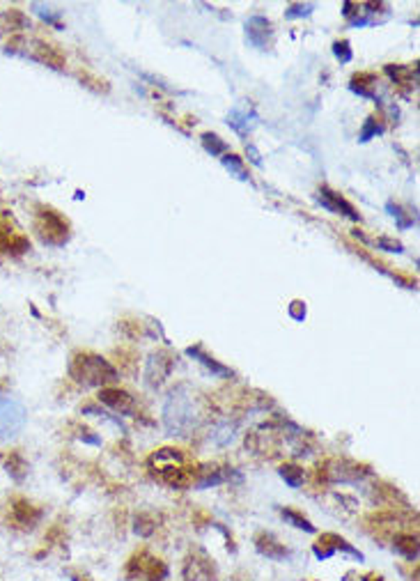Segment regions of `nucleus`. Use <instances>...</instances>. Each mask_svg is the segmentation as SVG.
I'll return each mask as SVG.
<instances>
[{"label":"nucleus","instance_id":"1","mask_svg":"<svg viewBox=\"0 0 420 581\" xmlns=\"http://www.w3.org/2000/svg\"><path fill=\"white\" fill-rule=\"evenodd\" d=\"M198 418L200 411L196 407V398L189 393V388L179 386L177 391H172V395L166 400V407H163V425H166L168 434L186 436L198 425Z\"/></svg>","mask_w":420,"mask_h":581},{"label":"nucleus","instance_id":"2","mask_svg":"<svg viewBox=\"0 0 420 581\" xmlns=\"http://www.w3.org/2000/svg\"><path fill=\"white\" fill-rule=\"evenodd\" d=\"M69 377L83 386L106 388L108 384L117 382V370L106 359L92 352H76L69 359Z\"/></svg>","mask_w":420,"mask_h":581},{"label":"nucleus","instance_id":"3","mask_svg":"<svg viewBox=\"0 0 420 581\" xmlns=\"http://www.w3.org/2000/svg\"><path fill=\"white\" fill-rule=\"evenodd\" d=\"M33 228L37 237L49 246H65L72 237V225L65 218V214H60L58 209L49 205H40L35 209Z\"/></svg>","mask_w":420,"mask_h":581},{"label":"nucleus","instance_id":"4","mask_svg":"<svg viewBox=\"0 0 420 581\" xmlns=\"http://www.w3.org/2000/svg\"><path fill=\"white\" fill-rule=\"evenodd\" d=\"M26 425L24 404L10 398H0V441L17 436Z\"/></svg>","mask_w":420,"mask_h":581},{"label":"nucleus","instance_id":"5","mask_svg":"<svg viewBox=\"0 0 420 581\" xmlns=\"http://www.w3.org/2000/svg\"><path fill=\"white\" fill-rule=\"evenodd\" d=\"M24 49H26V56L37 60V63L47 65L51 69H65V56L56 44L42 40V37H35V40H30V42L24 40Z\"/></svg>","mask_w":420,"mask_h":581},{"label":"nucleus","instance_id":"6","mask_svg":"<svg viewBox=\"0 0 420 581\" xmlns=\"http://www.w3.org/2000/svg\"><path fill=\"white\" fill-rule=\"evenodd\" d=\"M386 5H381V3H351V0H344L342 3V17L347 19V24L349 26H354V28H365V26H374V24H379V10H384Z\"/></svg>","mask_w":420,"mask_h":581},{"label":"nucleus","instance_id":"7","mask_svg":"<svg viewBox=\"0 0 420 581\" xmlns=\"http://www.w3.org/2000/svg\"><path fill=\"white\" fill-rule=\"evenodd\" d=\"M30 251V239L14 228L7 216H0V255H24Z\"/></svg>","mask_w":420,"mask_h":581},{"label":"nucleus","instance_id":"8","mask_svg":"<svg viewBox=\"0 0 420 581\" xmlns=\"http://www.w3.org/2000/svg\"><path fill=\"white\" fill-rule=\"evenodd\" d=\"M335 552H344V554H349L351 558H356V561H363V554L335 533H324L317 540V545H312V554H314L317 561H326V558H331Z\"/></svg>","mask_w":420,"mask_h":581},{"label":"nucleus","instance_id":"9","mask_svg":"<svg viewBox=\"0 0 420 581\" xmlns=\"http://www.w3.org/2000/svg\"><path fill=\"white\" fill-rule=\"evenodd\" d=\"M317 202L324 209L328 211H333V214H340L344 218H349V221H356V223H361V214H358V209L351 205V202L344 198V195H340L337 191H333V188H328V186H321L319 191H317Z\"/></svg>","mask_w":420,"mask_h":581},{"label":"nucleus","instance_id":"10","mask_svg":"<svg viewBox=\"0 0 420 581\" xmlns=\"http://www.w3.org/2000/svg\"><path fill=\"white\" fill-rule=\"evenodd\" d=\"M246 40H249L251 47L267 51L274 42V26L271 21L262 14H253V17L246 21Z\"/></svg>","mask_w":420,"mask_h":581},{"label":"nucleus","instance_id":"11","mask_svg":"<svg viewBox=\"0 0 420 581\" xmlns=\"http://www.w3.org/2000/svg\"><path fill=\"white\" fill-rule=\"evenodd\" d=\"M172 366H175V359H172L168 352H154L145 368V379L149 386H154V388L161 386V384L168 379V375L172 373Z\"/></svg>","mask_w":420,"mask_h":581},{"label":"nucleus","instance_id":"12","mask_svg":"<svg viewBox=\"0 0 420 581\" xmlns=\"http://www.w3.org/2000/svg\"><path fill=\"white\" fill-rule=\"evenodd\" d=\"M99 402H103L108 409L119 414V416H133V414H136V400H133L122 388H112V386L101 388L99 391Z\"/></svg>","mask_w":420,"mask_h":581},{"label":"nucleus","instance_id":"13","mask_svg":"<svg viewBox=\"0 0 420 581\" xmlns=\"http://www.w3.org/2000/svg\"><path fill=\"white\" fill-rule=\"evenodd\" d=\"M370 471H361V466L354 462H328L324 471L319 469V478L333 480V482H356Z\"/></svg>","mask_w":420,"mask_h":581},{"label":"nucleus","instance_id":"14","mask_svg":"<svg viewBox=\"0 0 420 581\" xmlns=\"http://www.w3.org/2000/svg\"><path fill=\"white\" fill-rule=\"evenodd\" d=\"M228 124L239 136H244V138H246V136L253 131V126L258 124V113H255V108L249 101H242V104H237L235 108L228 113Z\"/></svg>","mask_w":420,"mask_h":581},{"label":"nucleus","instance_id":"15","mask_svg":"<svg viewBox=\"0 0 420 581\" xmlns=\"http://www.w3.org/2000/svg\"><path fill=\"white\" fill-rule=\"evenodd\" d=\"M255 549H258L262 556L271 558V561H285V558H289V549L285 547L274 533H260L258 538H255Z\"/></svg>","mask_w":420,"mask_h":581},{"label":"nucleus","instance_id":"16","mask_svg":"<svg viewBox=\"0 0 420 581\" xmlns=\"http://www.w3.org/2000/svg\"><path fill=\"white\" fill-rule=\"evenodd\" d=\"M12 517L21 528H35L42 519V510L35 508L33 503L26 499H14L12 501Z\"/></svg>","mask_w":420,"mask_h":581},{"label":"nucleus","instance_id":"17","mask_svg":"<svg viewBox=\"0 0 420 581\" xmlns=\"http://www.w3.org/2000/svg\"><path fill=\"white\" fill-rule=\"evenodd\" d=\"M349 90L351 92H356L358 97H365V99H374L379 104V95H377V76L374 74H354L349 81Z\"/></svg>","mask_w":420,"mask_h":581},{"label":"nucleus","instance_id":"18","mask_svg":"<svg viewBox=\"0 0 420 581\" xmlns=\"http://www.w3.org/2000/svg\"><path fill=\"white\" fill-rule=\"evenodd\" d=\"M186 354L193 359V361H198L200 366H205L207 370H212V375H219V377H232V370L230 368H225L223 363H219L214 357H209V354L202 350V345H196V347H189L186 350Z\"/></svg>","mask_w":420,"mask_h":581},{"label":"nucleus","instance_id":"19","mask_svg":"<svg viewBox=\"0 0 420 581\" xmlns=\"http://www.w3.org/2000/svg\"><path fill=\"white\" fill-rule=\"evenodd\" d=\"M393 547H395V552L402 554L407 561H418V538L416 535H409V533L395 535Z\"/></svg>","mask_w":420,"mask_h":581},{"label":"nucleus","instance_id":"20","mask_svg":"<svg viewBox=\"0 0 420 581\" xmlns=\"http://www.w3.org/2000/svg\"><path fill=\"white\" fill-rule=\"evenodd\" d=\"M386 74L391 76L400 88H416V69L404 65H386Z\"/></svg>","mask_w":420,"mask_h":581},{"label":"nucleus","instance_id":"21","mask_svg":"<svg viewBox=\"0 0 420 581\" xmlns=\"http://www.w3.org/2000/svg\"><path fill=\"white\" fill-rule=\"evenodd\" d=\"M184 462V455L179 450H175V448H163V450H159V452H154L152 457H149V464H156V471L159 469H166V466H179Z\"/></svg>","mask_w":420,"mask_h":581},{"label":"nucleus","instance_id":"22","mask_svg":"<svg viewBox=\"0 0 420 581\" xmlns=\"http://www.w3.org/2000/svg\"><path fill=\"white\" fill-rule=\"evenodd\" d=\"M200 142H202V147L207 149L212 156H223V154H228V142H225L219 133H214V131H205L200 136Z\"/></svg>","mask_w":420,"mask_h":581},{"label":"nucleus","instance_id":"23","mask_svg":"<svg viewBox=\"0 0 420 581\" xmlns=\"http://www.w3.org/2000/svg\"><path fill=\"white\" fill-rule=\"evenodd\" d=\"M221 163L225 165V170H230V175H235L237 179H242V182H249V170H246L244 165V158L237 156V154H223Z\"/></svg>","mask_w":420,"mask_h":581},{"label":"nucleus","instance_id":"24","mask_svg":"<svg viewBox=\"0 0 420 581\" xmlns=\"http://www.w3.org/2000/svg\"><path fill=\"white\" fill-rule=\"evenodd\" d=\"M386 209H388V214L395 218V223H397V228L400 230H407V228H411V225H416V214H409L407 209L395 205L393 200L386 202Z\"/></svg>","mask_w":420,"mask_h":581},{"label":"nucleus","instance_id":"25","mask_svg":"<svg viewBox=\"0 0 420 581\" xmlns=\"http://www.w3.org/2000/svg\"><path fill=\"white\" fill-rule=\"evenodd\" d=\"M280 515H283L285 522L292 524L294 528H299V531H305V533H314V531H317V528L312 526L310 519H305L301 512H296V510H292V508H283Z\"/></svg>","mask_w":420,"mask_h":581},{"label":"nucleus","instance_id":"26","mask_svg":"<svg viewBox=\"0 0 420 581\" xmlns=\"http://www.w3.org/2000/svg\"><path fill=\"white\" fill-rule=\"evenodd\" d=\"M278 473H280V478L287 482L292 489H299V487L303 485V480H305L303 469H301V466H296V464H283Z\"/></svg>","mask_w":420,"mask_h":581},{"label":"nucleus","instance_id":"27","mask_svg":"<svg viewBox=\"0 0 420 581\" xmlns=\"http://www.w3.org/2000/svg\"><path fill=\"white\" fill-rule=\"evenodd\" d=\"M78 81L83 83L87 90H92V92H99V95H106L108 90H110L108 81H103L99 76H92L90 72H78Z\"/></svg>","mask_w":420,"mask_h":581},{"label":"nucleus","instance_id":"28","mask_svg":"<svg viewBox=\"0 0 420 581\" xmlns=\"http://www.w3.org/2000/svg\"><path fill=\"white\" fill-rule=\"evenodd\" d=\"M381 131H384V126H381V122L374 115H370L363 122L361 126V131H358V142H370L374 136H379Z\"/></svg>","mask_w":420,"mask_h":581},{"label":"nucleus","instance_id":"29","mask_svg":"<svg viewBox=\"0 0 420 581\" xmlns=\"http://www.w3.org/2000/svg\"><path fill=\"white\" fill-rule=\"evenodd\" d=\"M314 10V3H292L287 5V10H285V19L294 21V19H305L310 17Z\"/></svg>","mask_w":420,"mask_h":581},{"label":"nucleus","instance_id":"30","mask_svg":"<svg viewBox=\"0 0 420 581\" xmlns=\"http://www.w3.org/2000/svg\"><path fill=\"white\" fill-rule=\"evenodd\" d=\"M133 531L142 538H147V535H152L156 531V519L152 515H147V512H140L136 517V526H133Z\"/></svg>","mask_w":420,"mask_h":581},{"label":"nucleus","instance_id":"31","mask_svg":"<svg viewBox=\"0 0 420 581\" xmlns=\"http://www.w3.org/2000/svg\"><path fill=\"white\" fill-rule=\"evenodd\" d=\"M7 469H10V473L17 480H21L26 475V462H24V457H21L17 450H14L10 457H7Z\"/></svg>","mask_w":420,"mask_h":581},{"label":"nucleus","instance_id":"32","mask_svg":"<svg viewBox=\"0 0 420 581\" xmlns=\"http://www.w3.org/2000/svg\"><path fill=\"white\" fill-rule=\"evenodd\" d=\"M333 56L340 60L342 65L351 63V58H354V51H351V44L347 40H337L333 42Z\"/></svg>","mask_w":420,"mask_h":581},{"label":"nucleus","instance_id":"33","mask_svg":"<svg viewBox=\"0 0 420 581\" xmlns=\"http://www.w3.org/2000/svg\"><path fill=\"white\" fill-rule=\"evenodd\" d=\"M370 244L377 246L379 251H388V253H402L404 251L402 241H397L393 237H377V239H372Z\"/></svg>","mask_w":420,"mask_h":581},{"label":"nucleus","instance_id":"34","mask_svg":"<svg viewBox=\"0 0 420 581\" xmlns=\"http://www.w3.org/2000/svg\"><path fill=\"white\" fill-rule=\"evenodd\" d=\"M33 10H37V14H40V17H42L44 21H47V24L60 28V12H51V10H47V7L40 5V3H35Z\"/></svg>","mask_w":420,"mask_h":581},{"label":"nucleus","instance_id":"35","mask_svg":"<svg viewBox=\"0 0 420 581\" xmlns=\"http://www.w3.org/2000/svg\"><path fill=\"white\" fill-rule=\"evenodd\" d=\"M289 315L294 317L296 322H301L303 317H305V304H303V301H292V306H289Z\"/></svg>","mask_w":420,"mask_h":581},{"label":"nucleus","instance_id":"36","mask_svg":"<svg viewBox=\"0 0 420 581\" xmlns=\"http://www.w3.org/2000/svg\"><path fill=\"white\" fill-rule=\"evenodd\" d=\"M246 154L251 156V161L258 165V168H262V154L258 152V149H255L253 142H246Z\"/></svg>","mask_w":420,"mask_h":581},{"label":"nucleus","instance_id":"37","mask_svg":"<svg viewBox=\"0 0 420 581\" xmlns=\"http://www.w3.org/2000/svg\"><path fill=\"white\" fill-rule=\"evenodd\" d=\"M69 579H72V581H90L87 577H81V575H74V572H69Z\"/></svg>","mask_w":420,"mask_h":581}]
</instances>
